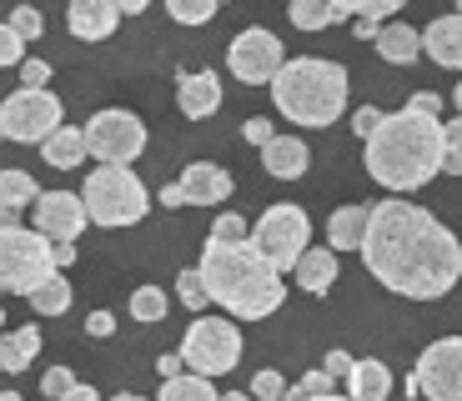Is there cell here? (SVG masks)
Returning a JSON list of instances; mask_svg holds the SVG:
<instances>
[{
	"instance_id": "cell-1",
	"label": "cell",
	"mask_w": 462,
	"mask_h": 401,
	"mask_svg": "<svg viewBox=\"0 0 462 401\" xmlns=\"http://www.w3.org/2000/svg\"><path fill=\"white\" fill-rule=\"evenodd\" d=\"M362 266L397 296L438 301L462 281V246L428 206L412 201H377L367 211V231L357 241Z\"/></svg>"
},
{
	"instance_id": "cell-2",
	"label": "cell",
	"mask_w": 462,
	"mask_h": 401,
	"mask_svg": "<svg viewBox=\"0 0 462 401\" xmlns=\"http://www.w3.org/2000/svg\"><path fill=\"white\" fill-rule=\"evenodd\" d=\"M367 176L387 191H422L432 176H442V121L432 111H382L377 131L367 136Z\"/></svg>"
},
{
	"instance_id": "cell-3",
	"label": "cell",
	"mask_w": 462,
	"mask_h": 401,
	"mask_svg": "<svg viewBox=\"0 0 462 401\" xmlns=\"http://www.w3.org/2000/svg\"><path fill=\"white\" fill-rule=\"evenodd\" d=\"M201 281H207V296L221 311H231L236 321H262L287 301V281L252 241H207L201 251Z\"/></svg>"
},
{
	"instance_id": "cell-4",
	"label": "cell",
	"mask_w": 462,
	"mask_h": 401,
	"mask_svg": "<svg viewBox=\"0 0 462 401\" xmlns=\"http://www.w3.org/2000/svg\"><path fill=\"white\" fill-rule=\"evenodd\" d=\"M272 86V101L287 121L297 126H332L342 121L346 111V91L352 80L337 60H322V56H297V60H282L277 76L266 80Z\"/></svg>"
},
{
	"instance_id": "cell-5",
	"label": "cell",
	"mask_w": 462,
	"mask_h": 401,
	"mask_svg": "<svg viewBox=\"0 0 462 401\" xmlns=\"http://www.w3.org/2000/svg\"><path fill=\"white\" fill-rule=\"evenodd\" d=\"M81 201H86V216L106 231H121V226H136L146 221L151 211V191L141 186V176L121 160H101L81 186Z\"/></svg>"
},
{
	"instance_id": "cell-6",
	"label": "cell",
	"mask_w": 462,
	"mask_h": 401,
	"mask_svg": "<svg viewBox=\"0 0 462 401\" xmlns=\"http://www.w3.org/2000/svg\"><path fill=\"white\" fill-rule=\"evenodd\" d=\"M51 271H60L51 261V236L35 226H5L0 231V291H11V296H31Z\"/></svg>"
},
{
	"instance_id": "cell-7",
	"label": "cell",
	"mask_w": 462,
	"mask_h": 401,
	"mask_svg": "<svg viewBox=\"0 0 462 401\" xmlns=\"http://www.w3.org/2000/svg\"><path fill=\"white\" fill-rule=\"evenodd\" d=\"M181 361L186 371H201V377H226L236 371L242 361V332L236 321H221V316H201L186 326V342H181Z\"/></svg>"
},
{
	"instance_id": "cell-8",
	"label": "cell",
	"mask_w": 462,
	"mask_h": 401,
	"mask_svg": "<svg viewBox=\"0 0 462 401\" xmlns=\"http://www.w3.org/2000/svg\"><path fill=\"white\" fill-rule=\"evenodd\" d=\"M60 101L46 91V86H21L15 96H5L0 105V136L15 141V146H41L51 131L60 126Z\"/></svg>"
},
{
	"instance_id": "cell-9",
	"label": "cell",
	"mask_w": 462,
	"mask_h": 401,
	"mask_svg": "<svg viewBox=\"0 0 462 401\" xmlns=\"http://www.w3.org/2000/svg\"><path fill=\"white\" fill-rule=\"evenodd\" d=\"M307 241H312V221H307L301 206H287V201H282V206H266L262 221L252 226V246L277 266V271H291V266H297V256L307 251Z\"/></svg>"
},
{
	"instance_id": "cell-10",
	"label": "cell",
	"mask_w": 462,
	"mask_h": 401,
	"mask_svg": "<svg viewBox=\"0 0 462 401\" xmlns=\"http://www.w3.org/2000/svg\"><path fill=\"white\" fill-rule=\"evenodd\" d=\"M407 396L462 401V336H442L417 356V367L407 371Z\"/></svg>"
},
{
	"instance_id": "cell-11",
	"label": "cell",
	"mask_w": 462,
	"mask_h": 401,
	"mask_svg": "<svg viewBox=\"0 0 462 401\" xmlns=\"http://www.w3.org/2000/svg\"><path fill=\"white\" fill-rule=\"evenodd\" d=\"M86 150H91L96 160H136L141 150H146V121H141L136 111H96L91 126H86Z\"/></svg>"
},
{
	"instance_id": "cell-12",
	"label": "cell",
	"mask_w": 462,
	"mask_h": 401,
	"mask_svg": "<svg viewBox=\"0 0 462 401\" xmlns=\"http://www.w3.org/2000/svg\"><path fill=\"white\" fill-rule=\"evenodd\" d=\"M282 41L272 31H262V25H252V31H242L236 41H231V50H226V66H231V76L242 80V86H266V80L277 76V66H282Z\"/></svg>"
},
{
	"instance_id": "cell-13",
	"label": "cell",
	"mask_w": 462,
	"mask_h": 401,
	"mask_svg": "<svg viewBox=\"0 0 462 401\" xmlns=\"http://www.w3.org/2000/svg\"><path fill=\"white\" fill-rule=\"evenodd\" d=\"M31 216H35V231H46L51 241H76L86 231V201L76 191H41L31 201Z\"/></svg>"
},
{
	"instance_id": "cell-14",
	"label": "cell",
	"mask_w": 462,
	"mask_h": 401,
	"mask_svg": "<svg viewBox=\"0 0 462 401\" xmlns=\"http://www.w3.org/2000/svg\"><path fill=\"white\" fill-rule=\"evenodd\" d=\"M66 25L76 41H111L116 25H121V5L116 0H70Z\"/></svg>"
},
{
	"instance_id": "cell-15",
	"label": "cell",
	"mask_w": 462,
	"mask_h": 401,
	"mask_svg": "<svg viewBox=\"0 0 462 401\" xmlns=\"http://www.w3.org/2000/svg\"><path fill=\"white\" fill-rule=\"evenodd\" d=\"M181 196H186V206H217V201H226L231 196V171H221V166H211V160H191L181 171Z\"/></svg>"
},
{
	"instance_id": "cell-16",
	"label": "cell",
	"mask_w": 462,
	"mask_h": 401,
	"mask_svg": "<svg viewBox=\"0 0 462 401\" xmlns=\"http://www.w3.org/2000/svg\"><path fill=\"white\" fill-rule=\"evenodd\" d=\"M176 105H181V115H191V121L217 115L221 111V80H217V70H186L181 86H176Z\"/></svg>"
},
{
	"instance_id": "cell-17",
	"label": "cell",
	"mask_w": 462,
	"mask_h": 401,
	"mask_svg": "<svg viewBox=\"0 0 462 401\" xmlns=\"http://www.w3.org/2000/svg\"><path fill=\"white\" fill-rule=\"evenodd\" d=\"M417 35H422V50H428L438 66L462 70V15H457V11H452V15H438L428 31H417Z\"/></svg>"
},
{
	"instance_id": "cell-18",
	"label": "cell",
	"mask_w": 462,
	"mask_h": 401,
	"mask_svg": "<svg viewBox=\"0 0 462 401\" xmlns=\"http://www.w3.org/2000/svg\"><path fill=\"white\" fill-rule=\"evenodd\" d=\"M262 166L277 176V181H297V176H307V166H312V150L297 136H272L262 146Z\"/></svg>"
},
{
	"instance_id": "cell-19",
	"label": "cell",
	"mask_w": 462,
	"mask_h": 401,
	"mask_svg": "<svg viewBox=\"0 0 462 401\" xmlns=\"http://www.w3.org/2000/svg\"><path fill=\"white\" fill-rule=\"evenodd\" d=\"M291 276H297L301 291L327 296V291L337 287V251L332 246H307V251L297 256V266H291Z\"/></svg>"
},
{
	"instance_id": "cell-20",
	"label": "cell",
	"mask_w": 462,
	"mask_h": 401,
	"mask_svg": "<svg viewBox=\"0 0 462 401\" xmlns=\"http://www.w3.org/2000/svg\"><path fill=\"white\" fill-rule=\"evenodd\" d=\"M372 46H377V56L387 60V66H412V60L422 56V35L402 21H382L377 35H372Z\"/></svg>"
},
{
	"instance_id": "cell-21",
	"label": "cell",
	"mask_w": 462,
	"mask_h": 401,
	"mask_svg": "<svg viewBox=\"0 0 462 401\" xmlns=\"http://www.w3.org/2000/svg\"><path fill=\"white\" fill-rule=\"evenodd\" d=\"M86 156H91V150H86V131H76V126H56L41 141V160L56 166V171H76Z\"/></svg>"
},
{
	"instance_id": "cell-22",
	"label": "cell",
	"mask_w": 462,
	"mask_h": 401,
	"mask_svg": "<svg viewBox=\"0 0 462 401\" xmlns=\"http://www.w3.org/2000/svg\"><path fill=\"white\" fill-rule=\"evenodd\" d=\"M342 381H346V391H352V401H382L387 391H393L387 361H352Z\"/></svg>"
},
{
	"instance_id": "cell-23",
	"label": "cell",
	"mask_w": 462,
	"mask_h": 401,
	"mask_svg": "<svg viewBox=\"0 0 462 401\" xmlns=\"http://www.w3.org/2000/svg\"><path fill=\"white\" fill-rule=\"evenodd\" d=\"M367 211L372 206H342V211H332V221H327V241H332V251H357L362 231H367Z\"/></svg>"
},
{
	"instance_id": "cell-24",
	"label": "cell",
	"mask_w": 462,
	"mask_h": 401,
	"mask_svg": "<svg viewBox=\"0 0 462 401\" xmlns=\"http://www.w3.org/2000/svg\"><path fill=\"white\" fill-rule=\"evenodd\" d=\"M35 351H41V332L35 326H21V332L11 336H0V371H25L35 361Z\"/></svg>"
},
{
	"instance_id": "cell-25",
	"label": "cell",
	"mask_w": 462,
	"mask_h": 401,
	"mask_svg": "<svg viewBox=\"0 0 462 401\" xmlns=\"http://www.w3.org/2000/svg\"><path fill=\"white\" fill-rule=\"evenodd\" d=\"M162 401H217V377H201V371L162 377Z\"/></svg>"
},
{
	"instance_id": "cell-26",
	"label": "cell",
	"mask_w": 462,
	"mask_h": 401,
	"mask_svg": "<svg viewBox=\"0 0 462 401\" xmlns=\"http://www.w3.org/2000/svg\"><path fill=\"white\" fill-rule=\"evenodd\" d=\"M25 301H31L35 316H60V311H70V281H60V271H51Z\"/></svg>"
},
{
	"instance_id": "cell-27",
	"label": "cell",
	"mask_w": 462,
	"mask_h": 401,
	"mask_svg": "<svg viewBox=\"0 0 462 401\" xmlns=\"http://www.w3.org/2000/svg\"><path fill=\"white\" fill-rule=\"evenodd\" d=\"M402 5L407 0H332L337 21H357V15H367V21H393Z\"/></svg>"
},
{
	"instance_id": "cell-28",
	"label": "cell",
	"mask_w": 462,
	"mask_h": 401,
	"mask_svg": "<svg viewBox=\"0 0 462 401\" xmlns=\"http://www.w3.org/2000/svg\"><path fill=\"white\" fill-rule=\"evenodd\" d=\"M287 15H291V25H297V31H327V25H337L332 0H291Z\"/></svg>"
},
{
	"instance_id": "cell-29",
	"label": "cell",
	"mask_w": 462,
	"mask_h": 401,
	"mask_svg": "<svg viewBox=\"0 0 462 401\" xmlns=\"http://www.w3.org/2000/svg\"><path fill=\"white\" fill-rule=\"evenodd\" d=\"M41 196V186H35V176L31 171H0V206H15V211H25Z\"/></svg>"
},
{
	"instance_id": "cell-30",
	"label": "cell",
	"mask_w": 462,
	"mask_h": 401,
	"mask_svg": "<svg viewBox=\"0 0 462 401\" xmlns=\"http://www.w3.org/2000/svg\"><path fill=\"white\" fill-rule=\"evenodd\" d=\"M162 316H166V291H162V287L131 291V321H146V326H156Z\"/></svg>"
},
{
	"instance_id": "cell-31",
	"label": "cell",
	"mask_w": 462,
	"mask_h": 401,
	"mask_svg": "<svg viewBox=\"0 0 462 401\" xmlns=\"http://www.w3.org/2000/svg\"><path fill=\"white\" fill-rule=\"evenodd\" d=\"M166 11L176 25H207L221 11V0H166Z\"/></svg>"
},
{
	"instance_id": "cell-32",
	"label": "cell",
	"mask_w": 462,
	"mask_h": 401,
	"mask_svg": "<svg viewBox=\"0 0 462 401\" xmlns=\"http://www.w3.org/2000/svg\"><path fill=\"white\" fill-rule=\"evenodd\" d=\"M442 171L462 176V115L442 126Z\"/></svg>"
},
{
	"instance_id": "cell-33",
	"label": "cell",
	"mask_w": 462,
	"mask_h": 401,
	"mask_svg": "<svg viewBox=\"0 0 462 401\" xmlns=\"http://www.w3.org/2000/svg\"><path fill=\"white\" fill-rule=\"evenodd\" d=\"M176 296H181L186 311H207V281H201V271H181L176 276Z\"/></svg>"
},
{
	"instance_id": "cell-34",
	"label": "cell",
	"mask_w": 462,
	"mask_h": 401,
	"mask_svg": "<svg viewBox=\"0 0 462 401\" xmlns=\"http://www.w3.org/2000/svg\"><path fill=\"white\" fill-rule=\"evenodd\" d=\"M332 391H337V377L327 367H317V371L301 377V387H291V401H301V396H332Z\"/></svg>"
},
{
	"instance_id": "cell-35",
	"label": "cell",
	"mask_w": 462,
	"mask_h": 401,
	"mask_svg": "<svg viewBox=\"0 0 462 401\" xmlns=\"http://www.w3.org/2000/svg\"><path fill=\"white\" fill-rule=\"evenodd\" d=\"M25 46H31V41H21L11 21L0 25V70H5V66H21V60H25Z\"/></svg>"
},
{
	"instance_id": "cell-36",
	"label": "cell",
	"mask_w": 462,
	"mask_h": 401,
	"mask_svg": "<svg viewBox=\"0 0 462 401\" xmlns=\"http://www.w3.org/2000/svg\"><path fill=\"white\" fill-rule=\"evenodd\" d=\"M70 387H76V377H70L66 367H51L46 377H41V391H46L51 401H66V391H70Z\"/></svg>"
},
{
	"instance_id": "cell-37",
	"label": "cell",
	"mask_w": 462,
	"mask_h": 401,
	"mask_svg": "<svg viewBox=\"0 0 462 401\" xmlns=\"http://www.w3.org/2000/svg\"><path fill=\"white\" fill-rule=\"evenodd\" d=\"M11 25L21 41H41V11H31V5H21V11H11Z\"/></svg>"
},
{
	"instance_id": "cell-38",
	"label": "cell",
	"mask_w": 462,
	"mask_h": 401,
	"mask_svg": "<svg viewBox=\"0 0 462 401\" xmlns=\"http://www.w3.org/2000/svg\"><path fill=\"white\" fill-rule=\"evenodd\" d=\"M211 236H217V241H242L246 236V221L236 216V211H221L217 226H211Z\"/></svg>"
},
{
	"instance_id": "cell-39",
	"label": "cell",
	"mask_w": 462,
	"mask_h": 401,
	"mask_svg": "<svg viewBox=\"0 0 462 401\" xmlns=\"http://www.w3.org/2000/svg\"><path fill=\"white\" fill-rule=\"evenodd\" d=\"M282 391H287V387H282V377H277V371H262V377L252 381V396H262V401H277Z\"/></svg>"
},
{
	"instance_id": "cell-40",
	"label": "cell",
	"mask_w": 462,
	"mask_h": 401,
	"mask_svg": "<svg viewBox=\"0 0 462 401\" xmlns=\"http://www.w3.org/2000/svg\"><path fill=\"white\" fill-rule=\"evenodd\" d=\"M242 136L252 141V146H266V141L277 136V131H272V121H266V115H252V121L242 126Z\"/></svg>"
},
{
	"instance_id": "cell-41",
	"label": "cell",
	"mask_w": 462,
	"mask_h": 401,
	"mask_svg": "<svg viewBox=\"0 0 462 401\" xmlns=\"http://www.w3.org/2000/svg\"><path fill=\"white\" fill-rule=\"evenodd\" d=\"M21 80H25V86H46V80H51V66H46V60H35V56H25V60H21Z\"/></svg>"
},
{
	"instance_id": "cell-42",
	"label": "cell",
	"mask_w": 462,
	"mask_h": 401,
	"mask_svg": "<svg viewBox=\"0 0 462 401\" xmlns=\"http://www.w3.org/2000/svg\"><path fill=\"white\" fill-rule=\"evenodd\" d=\"M377 121H382V111H377V105H362V111L352 115V131H357V136L367 141L372 131H377Z\"/></svg>"
},
{
	"instance_id": "cell-43",
	"label": "cell",
	"mask_w": 462,
	"mask_h": 401,
	"mask_svg": "<svg viewBox=\"0 0 462 401\" xmlns=\"http://www.w3.org/2000/svg\"><path fill=\"white\" fill-rule=\"evenodd\" d=\"M86 332H91V336H111L116 332V316H111V311H91V316H86Z\"/></svg>"
},
{
	"instance_id": "cell-44",
	"label": "cell",
	"mask_w": 462,
	"mask_h": 401,
	"mask_svg": "<svg viewBox=\"0 0 462 401\" xmlns=\"http://www.w3.org/2000/svg\"><path fill=\"white\" fill-rule=\"evenodd\" d=\"M51 261H56L60 271H66V266L76 261V241H51Z\"/></svg>"
},
{
	"instance_id": "cell-45",
	"label": "cell",
	"mask_w": 462,
	"mask_h": 401,
	"mask_svg": "<svg viewBox=\"0 0 462 401\" xmlns=\"http://www.w3.org/2000/svg\"><path fill=\"white\" fill-rule=\"evenodd\" d=\"M322 367L332 371L337 381H342V377H346V367H352V356H346V351H327V361H322Z\"/></svg>"
},
{
	"instance_id": "cell-46",
	"label": "cell",
	"mask_w": 462,
	"mask_h": 401,
	"mask_svg": "<svg viewBox=\"0 0 462 401\" xmlns=\"http://www.w3.org/2000/svg\"><path fill=\"white\" fill-rule=\"evenodd\" d=\"M407 105H417V111H432V115H438V111H442V96H432V91H417Z\"/></svg>"
},
{
	"instance_id": "cell-47",
	"label": "cell",
	"mask_w": 462,
	"mask_h": 401,
	"mask_svg": "<svg viewBox=\"0 0 462 401\" xmlns=\"http://www.w3.org/2000/svg\"><path fill=\"white\" fill-rule=\"evenodd\" d=\"M156 371H162V377H176V371H186V361H181V351H176V356H171V351H166V356H162V361H156Z\"/></svg>"
},
{
	"instance_id": "cell-48",
	"label": "cell",
	"mask_w": 462,
	"mask_h": 401,
	"mask_svg": "<svg viewBox=\"0 0 462 401\" xmlns=\"http://www.w3.org/2000/svg\"><path fill=\"white\" fill-rule=\"evenodd\" d=\"M156 201H162L166 211H171V206H186V196H181V186H166V191L156 196Z\"/></svg>"
},
{
	"instance_id": "cell-49",
	"label": "cell",
	"mask_w": 462,
	"mask_h": 401,
	"mask_svg": "<svg viewBox=\"0 0 462 401\" xmlns=\"http://www.w3.org/2000/svg\"><path fill=\"white\" fill-rule=\"evenodd\" d=\"M377 25H382V21H367V15H357V41H372V35H377Z\"/></svg>"
},
{
	"instance_id": "cell-50",
	"label": "cell",
	"mask_w": 462,
	"mask_h": 401,
	"mask_svg": "<svg viewBox=\"0 0 462 401\" xmlns=\"http://www.w3.org/2000/svg\"><path fill=\"white\" fill-rule=\"evenodd\" d=\"M66 401H96V391H91V387H81V381H76V387L66 391Z\"/></svg>"
},
{
	"instance_id": "cell-51",
	"label": "cell",
	"mask_w": 462,
	"mask_h": 401,
	"mask_svg": "<svg viewBox=\"0 0 462 401\" xmlns=\"http://www.w3.org/2000/svg\"><path fill=\"white\" fill-rule=\"evenodd\" d=\"M116 5H121V15H141V11H146V0H116Z\"/></svg>"
},
{
	"instance_id": "cell-52",
	"label": "cell",
	"mask_w": 462,
	"mask_h": 401,
	"mask_svg": "<svg viewBox=\"0 0 462 401\" xmlns=\"http://www.w3.org/2000/svg\"><path fill=\"white\" fill-rule=\"evenodd\" d=\"M15 216H21L15 206H0V231H5V226H15Z\"/></svg>"
},
{
	"instance_id": "cell-53",
	"label": "cell",
	"mask_w": 462,
	"mask_h": 401,
	"mask_svg": "<svg viewBox=\"0 0 462 401\" xmlns=\"http://www.w3.org/2000/svg\"><path fill=\"white\" fill-rule=\"evenodd\" d=\"M452 105H457V115H462V80H457V91H452Z\"/></svg>"
},
{
	"instance_id": "cell-54",
	"label": "cell",
	"mask_w": 462,
	"mask_h": 401,
	"mask_svg": "<svg viewBox=\"0 0 462 401\" xmlns=\"http://www.w3.org/2000/svg\"><path fill=\"white\" fill-rule=\"evenodd\" d=\"M0 326H5V306H0Z\"/></svg>"
},
{
	"instance_id": "cell-55",
	"label": "cell",
	"mask_w": 462,
	"mask_h": 401,
	"mask_svg": "<svg viewBox=\"0 0 462 401\" xmlns=\"http://www.w3.org/2000/svg\"><path fill=\"white\" fill-rule=\"evenodd\" d=\"M457 15H462V0H457Z\"/></svg>"
}]
</instances>
